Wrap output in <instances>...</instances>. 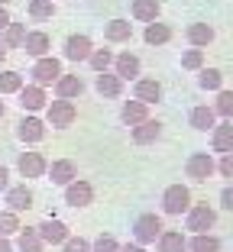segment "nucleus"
<instances>
[{
    "label": "nucleus",
    "mask_w": 233,
    "mask_h": 252,
    "mask_svg": "<svg viewBox=\"0 0 233 252\" xmlns=\"http://www.w3.org/2000/svg\"><path fill=\"white\" fill-rule=\"evenodd\" d=\"M113 62H117V55H113L110 49H94V55L88 59V65L100 74V71H110V68H113Z\"/></svg>",
    "instance_id": "nucleus-35"
},
{
    "label": "nucleus",
    "mask_w": 233,
    "mask_h": 252,
    "mask_svg": "<svg viewBox=\"0 0 233 252\" xmlns=\"http://www.w3.org/2000/svg\"><path fill=\"white\" fill-rule=\"evenodd\" d=\"M217 171L224 175V178H233V152L220 156V162H217Z\"/></svg>",
    "instance_id": "nucleus-41"
},
{
    "label": "nucleus",
    "mask_w": 233,
    "mask_h": 252,
    "mask_svg": "<svg viewBox=\"0 0 233 252\" xmlns=\"http://www.w3.org/2000/svg\"><path fill=\"white\" fill-rule=\"evenodd\" d=\"M159 136H162V123H159V120H152V117L146 120V123H139V126H133V129H130V139H133L136 146H152Z\"/></svg>",
    "instance_id": "nucleus-19"
},
{
    "label": "nucleus",
    "mask_w": 233,
    "mask_h": 252,
    "mask_svg": "<svg viewBox=\"0 0 233 252\" xmlns=\"http://www.w3.org/2000/svg\"><path fill=\"white\" fill-rule=\"evenodd\" d=\"M49 49H52V39H49V32H42V30H30V32H26L23 52L30 55V59H45V55H49Z\"/></svg>",
    "instance_id": "nucleus-15"
},
{
    "label": "nucleus",
    "mask_w": 233,
    "mask_h": 252,
    "mask_svg": "<svg viewBox=\"0 0 233 252\" xmlns=\"http://www.w3.org/2000/svg\"><path fill=\"white\" fill-rule=\"evenodd\" d=\"M7 188H10V168L0 165V191H7Z\"/></svg>",
    "instance_id": "nucleus-43"
},
{
    "label": "nucleus",
    "mask_w": 233,
    "mask_h": 252,
    "mask_svg": "<svg viewBox=\"0 0 233 252\" xmlns=\"http://www.w3.org/2000/svg\"><path fill=\"white\" fill-rule=\"evenodd\" d=\"M181 68H185V71H201L204 68V49H188V52H181Z\"/></svg>",
    "instance_id": "nucleus-38"
},
{
    "label": "nucleus",
    "mask_w": 233,
    "mask_h": 252,
    "mask_svg": "<svg viewBox=\"0 0 233 252\" xmlns=\"http://www.w3.org/2000/svg\"><path fill=\"white\" fill-rule=\"evenodd\" d=\"M36 230H39V236H42V243H45V246H65V239L71 236L68 223H65V220H59V217H45V220L39 223Z\"/></svg>",
    "instance_id": "nucleus-8"
},
{
    "label": "nucleus",
    "mask_w": 233,
    "mask_h": 252,
    "mask_svg": "<svg viewBox=\"0 0 233 252\" xmlns=\"http://www.w3.org/2000/svg\"><path fill=\"white\" fill-rule=\"evenodd\" d=\"M62 252H91V243L84 236H68L65 246H62Z\"/></svg>",
    "instance_id": "nucleus-40"
},
{
    "label": "nucleus",
    "mask_w": 233,
    "mask_h": 252,
    "mask_svg": "<svg viewBox=\"0 0 233 252\" xmlns=\"http://www.w3.org/2000/svg\"><path fill=\"white\" fill-rule=\"evenodd\" d=\"M188 123H191V129H198V133H207V129L217 126V113H214V107H191Z\"/></svg>",
    "instance_id": "nucleus-25"
},
{
    "label": "nucleus",
    "mask_w": 233,
    "mask_h": 252,
    "mask_svg": "<svg viewBox=\"0 0 233 252\" xmlns=\"http://www.w3.org/2000/svg\"><path fill=\"white\" fill-rule=\"evenodd\" d=\"M162 210H166L168 217H181L191 210V191L185 185H168L166 191H162Z\"/></svg>",
    "instance_id": "nucleus-3"
},
{
    "label": "nucleus",
    "mask_w": 233,
    "mask_h": 252,
    "mask_svg": "<svg viewBox=\"0 0 233 252\" xmlns=\"http://www.w3.org/2000/svg\"><path fill=\"white\" fill-rule=\"evenodd\" d=\"M211 149L220 152V156L233 152V120H220V123L211 129Z\"/></svg>",
    "instance_id": "nucleus-16"
},
{
    "label": "nucleus",
    "mask_w": 233,
    "mask_h": 252,
    "mask_svg": "<svg viewBox=\"0 0 233 252\" xmlns=\"http://www.w3.org/2000/svg\"><path fill=\"white\" fill-rule=\"evenodd\" d=\"M198 88L201 91H224V71L220 68H201L198 71Z\"/></svg>",
    "instance_id": "nucleus-31"
},
{
    "label": "nucleus",
    "mask_w": 233,
    "mask_h": 252,
    "mask_svg": "<svg viewBox=\"0 0 233 252\" xmlns=\"http://www.w3.org/2000/svg\"><path fill=\"white\" fill-rule=\"evenodd\" d=\"M139 55H133V52H120L117 55V62H113V71L120 74L123 81H136L139 78Z\"/></svg>",
    "instance_id": "nucleus-24"
},
{
    "label": "nucleus",
    "mask_w": 233,
    "mask_h": 252,
    "mask_svg": "<svg viewBox=\"0 0 233 252\" xmlns=\"http://www.w3.org/2000/svg\"><path fill=\"white\" fill-rule=\"evenodd\" d=\"M0 39H3L7 49H23V42H26V26H23V23H10L7 30L0 32Z\"/></svg>",
    "instance_id": "nucleus-33"
},
{
    "label": "nucleus",
    "mask_w": 233,
    "mask_h": 252,
    "mask_svg": "<svg viewBox=\"0 0 233 252\" xmlns=\"http://www.w3.org/2000/svg\"><path fill=\"white\" fill-rule=\"evenodd\" d=\"M7 3H10V0H0V7H7Z\"/></svg>",
    "instance_id": "nucleus-49"
},
{
    "label": "nucleus",
    "mask_w": 233,
    "mask_h": 252,
    "mask_svg": "<svg viewBox=\"0 0 233 252\" xmlns=\"http://www.w3.org/2000/svg\"><path fill=\"white\" fill-rule=\"evenodd\" d=\"M91 252H120V243H117L110 233H100V236L91 243Z\"/></svg>",
    "instance_id": "nucleus-39"
},
{
    "label": "nucleus",
    "mask_w": 233,
    "mask_h": 252,
    "mask_svg": "<svg viewBox=\"0 0 233 252\" xmlns=\"http://www.w3.org/2000/svg\"><path fill=\"white\" fill-rule=\"evenodd\" d=\"M10 23H13V20H10V13H7V7H0V32L7 30Z\"/></svg>",
    "instance_id": "nucleus-44"
},
{
    "label": "nucleus",
    "mask_w": 233,
    "mask_h": 252,
    "mask_svg": "<svg viewBox=\"0 0 233 252\" xmlns=\"http://www.w3.org/2000/svg\"><path fill=\"white\" fill-rule=\"evenodd\" d=\"M159 13H162V3L159 0H133L130 3V16L136 23H156Z\"/></svg>",
    "instance_id": "nucleus-21"
},
{
    "label": "nucleus",
    "mask_w": 233,
    "mask_h": 252,
    "mask_svg": "<svg viewBox=\"0 0 233 252\" xmlns=\"http://www.w3.org/2000/svg\"><path fill=\"white\" fill-rule=\"evenodd\" d=\"M75 120H78L75 100H62V97L49 100V107H45V123H49V126H55V129H68Z\"/></svg>",
    "instance_id": "nucleus-2"
},
{
    "label": "nucleus",
    "mask_w": 233,
    "mask_h": 252,
    "mask_svg": "<svg viewBox=\"0 0 233 252\" xmlns=\"http://www.w3.org/2000/svg\"><path fill=\"white\" fill-rule=\"evenodd\" d=\"M188 252H220V239L211 233H198L188 239Z\"/></svg>",
    "instance_id": "nucleus-34"
},
{
    "label": "nucleus",
    "mask_w": 233,
    "mask_h": 252,
    "mask_svg": "<svg viewBox=\"0 0 233 252\" xmlns=\"http://www.w3.org/2000/svg\"><path fill=\"white\" fill-rule=\"evenodd\" d=\"M162 236V220H159L156 214H139L133 220V239L139 246H149L156 243V239Z\"/></svg>",
    "instance_id": "nucleus-7"
},
{
    "label": "nucleus",
    "mask_w": 233,
    "mask_h": 252,
    "mask_svg": "<svg viewBox=\"0 0 233 252\" xmlns=\"http://www.w3.org/2000/svg\"><path fill=\"white\" fill-rule=\"evenodd\" d=\"M185 39H188L191 49H204V45L214 42V26H211V23H188Z\"/></svg>",
    "instance_id": "nucleus-22"
},
{
    "label": "nucleus",
    "mask_w": 233,
    "mask_h": 252,
    "mask_svg": "<svg viewBox=\"0 0 233 252\" xmlns=\"http://www.w3.org/2000/svg\"><path fill=\"white\" fill-rule=\"evenodd\" d=\"M23 226H20V214L13 210H0V236H16Z\"/></svg>",
    "instance_id": "nucleus-37"
},
{
    "label": "nucleus",
    "mask_w": 233,
    "mask_h": 252,
    "mask_svg": "<svg viewBox=\"0 0 233 252\" xmlns=\"http://www.w3.org/2000/svg\"><path fill=\"white\" fill-rule=\"evenodd\" d=\"M220 207H224V210H230V214H233V185H227L224 191H220Z\"/></svg>",
    "instance_id": "nucleus-42"
},
{
    "label": "nucleus",
    "mask_w": 233,
    "mask_h": 252,
    "mask_svg": "<svg viewBox=\"0 0 233 252\" xmlns=\"http://www.w3.org/2000/svg\"><path fill=\"white\" fill-rule=\"evenodd\" d=\"M26 13H30V20H36V23L52 20L55 16V3L52 0H30V3H26Z\"/></svg>",
    "instance_id": "nucleus-32"
},
{
    "label": "nucleus",
    "mask_w": 233,
    "mask_h": 252,
    "mask_svg": "<svg viewBox=\"0 0 233 252\" xmlns=\"http://www.w3.org/2000/svg\"><path fill=\"white\" fill-rule=\"evenodd\" d=\"M214 113L220 120H233V91H217V100H214Z\"/></svg>",
    "instance_id": "nucleus-36"
},
{
    "label": "nucleus",
    "mask_w": 233,
    "mask_h": 252,
    "mask_svg": "<svg viewBox=\"0 0 233 252\" xmlns=\"http://www.w3.org/2000/svg\"><path fill=\"white\" fill-rule=\"evenodd\" d=\"M45 120L39 117V113H23L20 123H16V139L26 142V146H36V142L45 139Z\"/></svg>",
    "instance_id": "nucleus-5"
},
{
    "label": "nucleus",
    "mask_w": 233,
    "mask_h": 252,
    "mask_svg": "<svg viewBox=\"0 0 233 252\" xmlns=\"http://www.w3.org/2000/svg\"><path fill=\"white\" fill-rule=\"evenodd\" d=\"M156 246H159V252H188V239L181 236L178 230H162Z\"/></svg>",
    "instance_id": "nucleus-28"
},
{
    "label": "nucleus",
    "mask_w": 233,
    "mask_h": 252,
    "mask_svg": "<svg viewBox=\"0 0 233 252\" xmlns=\"http://www.w3.org/2000/svg\"><path fill=\"white\" fill-rule=\"evenodd\" d=\"M143 39L149 45H166L168 39H172V26L168 23H146V30H143Z\"/></svg>",
    "instance_id": "nucleus-29"
},
{
    "label": "nucleus",
    "mask_w": 233,
    "mask_h": 252,
    "mask_svg": "<svg viewBox=\"0 0 233 252\" xmlns=\"http://www.w3.org/2000/svg\"><path fill=\"white\" fill-rule=\"evenodd\" d=\"M75 178H78V168H75V162H71V158H55V162L49 165V181H52V185L68 188Z\"/></svg>",
    "instance_id": "nucleus-17"
},
{
    "label": "nucleus",
    "mask_w": 233,
    "mask_h": 252,
    "mask_svg": "<svg viewBox=\"0 0 233 252\" xmlns=\"http://www.w3.org/2000/svg\"><path fill=\"white\" fill-rule=\"evenodd\" d=\"M16 171H20L23 178H42V175H49V162H45L42 152H20Z\"/></svg>",
    "instance_id": "nucleus-10"
},
{
    "label": "nucleus",
    "mask_w": 233,
    "mask_h": 252,
    "mask_svg": "<svg viewBox=\"0 0 233 252\" xmlns=\"http://www.w3.org/2000/svg\"><path fill=\"white\" fill-rule=\"evenodd\" d=\"M65 204L68 207H91L94 204V185L84 178H75L65 188Z\"/></svg>",
    "instance_id": "nucleus-11"
},
{
    "label": "nucleus",
    "mask_w": 233,
    "mask_h": 252,
    "mask_svg": "<svg viewBox=\"0 0 233 252\" xmlns=\"http://www.w3.org/2000/svg\"><path fill=\"white\" fill-rule=\"evenodd\" d=\"M62 55H65L68 62H88L91 55H94V42H91V36H84V32H75V36L65 39Z\"/></svg>",
    "instance_id": "nucleus-9"
},
{
    "label": "nucleus",
    "mask_w": 233,
    "mask_h": 252,
    "mask_svg": "<svg viewBox=\"0 0 233 252\" xmlns=\"http://www.w3.org/2000/svg\"><path fill=\"white\" fill-rule=\"evenodd\" d=\"M217 171V162L211 158V152H191L188 158H185V175H188L191 181H207Z\"/></svg>",
    "instance_id": "nucleus-6"
},
{
    "label": "nucleus",
    "mask_w": 233,
    "mask_h": 252,
    "mask_svg": "<svg viewBox=\"0 0 233 252\" xmlns=\"http://www.w3.org/2000/svg\"><path fill=\"white\" fill-rule=\"evenodd\" d=\"M7 52H10V49H7V45H3V39H0V62L7 59Z\"/></svg>",
    "instance_id": "nucleus-47"
},
{
    "label": "nucleus",
    "mask_w": 233,
    "mask_h": 252,
    "mask_svg": "<svg viewBox=\"0 0 233 252\" xmlns=\"http://www.w3.org/2000/svg\"><path fill=\"white\" fill-rule=\"evenodd\" d=\"M0 252H13V243H10V236H0Z\"/></svg>",
    "instance_id": "nucleus-46"
},
{
    "label": "nucleus",
    "mask_w": 233,
    "mask_h": 252,
    "mask_svg": "<svg viewBox=\"0 0 233 252\" xmlns=\"http://www.w3.org/2000/svg\"><path fill=\"white\" fill-rule=\"evenodd\" d=\"M120 252H146L139 243H127V246H120Z\"/></svg>",
    "instance_id": "nucleus-45"
},
{
    "label": "nucleus",
    "mask_w": 233,
    "mask_h": 252,
    "mask_svg": "<svg viewBox=\"0 0 233 252\" xmlns=\"http://www.w3.org/2000/svg\"><path fill=\"white\" fill-rule=\"evenodd\" d=\"M104 39L113 42V45L130 42V39H133V23H130V20H110L104 26Z\"/></svg>",
    "instance_id": "nucleus-26"
},
{
    "label": "nucleus",
    "mask_w": 233,
    "mask_h": 252,
    "mask_svg": "<svg viewBox=\"0 0 233 252\" xmlns=\"http://www.w3.org/2000/svg\"><path fill=\"white\" fill-rule=\"evenodd\" d=\"M3 113H7V104H3V100H0V120H3Z\"/></svg>",
    "instance_id": "nucleus-48"
},
{
    "label": "nucleus",
    "mask_w": 233,
    "mask_h": 252,
    "mask_svg": "<svg viewBox=\"0 0 233 252\" xmlns=\"http://www.w3.org/2000/svg\"><path fill=\"white\" fill-rule=\"evenodd\" d=\"M94 91H98L100 97H107V100H117V97L123 94V78L117 71H100L98 78H94Z\"/></svg>",
    "instance_id": "nucleus-14"
},
{
    "label": "nucleus",
    "mask_w": 233,
    "mask_h": 252,
    "mask_svg": "<svg viewBox=\"0 0 233 252\" xmlns=\"http://www.w3.org/2000/svg\"><path fill=\"white\" fill-rule=\"evenodd\" d=\"M20 107H23V113H39V110H45L49 107V97H45V88H39V84H26V88L20 91Z\"/></svg>",
    "instance_id": "nucleus-12"
},
{
    "label": "nucleus",
    "mask_w": 233,
    "mask_h": 252,
    "mask_svg": "<svg viewBox=\"0 0 233 252\" xmlns=\"http://www.w3.org/2000/svg\"><path fill=\"white\" fill-rule=\"evenodd\" d=\"M3 204H7V210H13V214H23V210L33 207V191L26 185H10L7 191H3Z\"/></svg>",
    "instance_id": "nucleus-13"
},
{
    "label": "nucleus",
    "mask_w": 233,
    "mask_h": 252,
    "mask_svg": "<svg viewBox=\"0 0 233 252\" xmlns=\"http://www.w3.org/2000/svg\"><path fill=\"white\" fill-rule=\"evenodd\" d=\"M23 88H26V78H23L20 71H13V68L0 71V97H7V94H20Z\"/></svg>",
    "instance_id": "nucleus-30"
},
{
    "label": "nucleus",
    "mask_w": 233,
    "mask_h": 252,
    "mask_svg": "<svg viewBox=\"0 0 233 252\" xmlns=\"http://www.w3.org/2000/svg\"><path fill=\"white\" fill-rule=\"evenodd\" d=\"M133 97L143 104H159L162 100V84L156 78H136L133 81Z\"/></svg>",
    "instance_id": "nucleus-18"
},
{
    "label": "nucleus",
    "mask_w": 233,
    "mask_h": 252,
    "mask_svg": "<svg viewBox=\"0 0 233 252\" xmlns=\"http://www.w3.org/2000/svg\"><path fill=\"white\" fill-rule=\"evenodd\" d=\"M81 94H84V81L78 74H62L55 81V97H62V100H75Z\"/></svg>",
    "instance_id": "nucleus-23"
},
{
    "label": "nucleus",
    "mask_w": 233,
    "mask_h": 252,
    "mask_svg": "<svg viewBox=\"0 0 233 252\" xmlns=\"http://www.w3.org/2000/svg\"><path fill=\"white\" fill-rule=\"evenodd\" d=\"M214 223H217V210L211 204H191V210L185 214V230H191L195 236L214 230Z\"/></svg>",
    "instance_id": "nucleus-4"
},
{
    "label": "nucleus",
    "mask_w": 233,
    "mask_h": 252,
    "mask_svg": "<svg viewBox=\"0 0 233 252\" xmlns=\"http://www.w3.org/2000/svg\"><path fill=\"white\" fill-rule=\"evenodd\" d=\"M62 62L55 55H45V59H36L30 68V81L39 84V88H55V81L62 78Z\"/></svg>",
    "instance_id": "nucleus-1"
},
{
    "label": "nucleus",
    "mask_w": 233,
    "mask_h": 252,
    "mask_svg": "<svg viewBox=\"0 0 233 252\" xmlns=\"http://www.w3.org/2000/svg\"><path fill=\"white\" fill-rule=\"evenodd\" d=\"M16 249L20 252H45V243H42L36 226H23V230L16 233Z\"/></svg>",
    "instance_id": "nucleus-27"
},
{
    "label": "nucleus",
    "mask_w": 233,
    "mask_h": 252,
    "mask_svg": "<svg viewBox=\"0 0 233 252\" xmlns=\"http://www.w3.org/2000/svg\"><path fill=\"white\" fill-rule=\"evenodd\" d=\"M120 120L123 123L130 126V129H133V126H139V123H146V120H149V104H143V100H127V104L120 107Z\"/></svg>",
    "instance_id": "nucleus-20"
}]
</instances>
